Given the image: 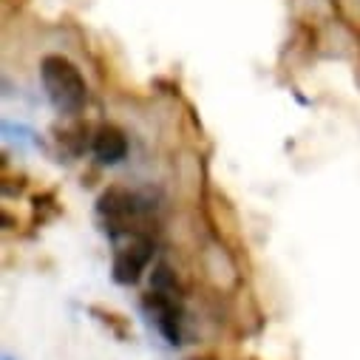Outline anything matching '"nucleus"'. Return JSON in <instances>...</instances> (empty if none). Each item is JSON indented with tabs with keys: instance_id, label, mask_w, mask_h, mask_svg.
Instances as JSON below:
<instances>
[{
	"instance_id": "obj_1",
	"label": "nucleus",
	"mask_w": 360,
	"mask_h": 360,
	"mask_svg": "<svg viewBox=\"0 0 360 360\" xmlns=\"http://www.w3.org/2000/svg\"><path fill=\"white\" fill-rule=\"evenodd\" d=\"M40 82L51 108L63 117H77L88 105V82L82 71L63 54H49L40 63Z\"/></svg>"
},
{
	"instance_id": "obj_2",
	"label": "nucleus",
	"mask_w": 360,
	"mask_h": 360,
	"mask_svg": "<svg viewBox=\"0 0 360 360\" xmlns=\"http://www.w3.org/2000/svg\"><path fill=\"white\" fill-rule=\"evenodd\" d=\"M97 216L111 238L136 236L139 230H134V224L142 216V199L128 188H108L97 202Z\"/></svg>"
},
{
	"instance_id": "obj_3",
	"label": "nucleus",
	"mask_w": 360,
	"mask_h": 360,
	"mask_svg": "<svg viewBox=\"0 0 360 360\" xmlns=\"http://www.w3.org/2000/svg\"><path fill=\"white\" fill-rule=\"evenodd\" d=\"M145 309L153 318L156 329L165 335L170 346L182 343V323H185V309H182V295L170 290H153L145 295Z\"/></svg>"
},
{
	"instance_id": "obj_4",
	"label": "nucleus",
	"mask_w": 360,
	"mask_h": 360,
	"mask_svg": "<svg viewBox=\"0 0 360 360\" xmlns=\"http://www.w3.org/2000/svg\"><path fill=\"white\" fill-rule=\"evenodd\" d=\"M153 261V241L145 233L128 236V244L114 252V281L122 287H131L142 278L148 264Z\"/></svg>"
},
{
	"instance_id": "obj_5",
	"label": "nucleus",
	"mask_w": 360,
	"mask_h": 360,
	"mask_svg": "<svg viewBox=\"0 0 360 360\" xmlns=\"http://www.w3.org/2000/svg\"><path fill=\"white\" fill-rule=\"evenodd\" d=\"M91 153L100 165H120L128 156V136L117 125H100L91 139Z\"/></svg>"
},
{
	"instance_id": "obj_6",
	"label": "nucleus",
	"mask_w": 360,
	"mask_h": 360,
	"mask_svg": "<svg viewBox=\"0 0 360 360\" xmlns=\"http://www.w3.org/2000/svg\"><path fill=\"white\" fill-rule=\"evenodd\" d=\"M91 312L94 315H100V321L105 323V326H111V332L117 335V338H128V323L120 318V315H114V312H105V309H100V307H91Z\"/></svg>"
},
{
	"instance_id": "obj_7",
	"label": "nucleus",
	"mask_w": 360,
	"mask_h": 360,
	"mask_svg": "<svg viewBox=\"0 0 360 360\" xmlns=\"http://www.w3.org/2000/svg\"><path fill=\"white\" fill-rule=\"evenodd\" d=\"M191 360H219L216 354H199V357H191Z\"/></svg>"
},
{
	"instance_id": "obj_8",
	"label": "nucleus",
	"mask_w": 360,
	"mask_h": 360,
	"mask_svg": "<svg viewBox=\"0 0 360 360\" xmlns=\"http://www.w3.org/2000/svg\"><path fill=\"white\" fill-rule=\"evenodd\" d=\"M4 360H15V357H12V354H4Z\"/></svg>"
}]
</instances>
